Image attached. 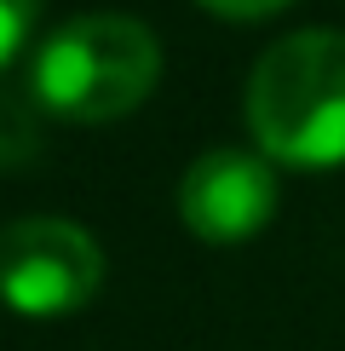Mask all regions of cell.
<instances>
[{"mask_svg": "<svg viewBox=\"0 0 345 351\" xmlns=\"http://www.w3.org/2000/svg\"><path fill=\"white\" fill-rule=\"evenodd\" d=\"M35 12H40V0H0V69H6L12 58H18V47L29 40Z\"/></svg>", "mask_w": 345, "mask_h": 351, "instance_id": "cell-6", "label": "cell"}, {"mask_svg": "<svg viewBox=\"0 0 345 351\" xmlns=\"http://www.w3.org/2000/svg\"><path fill=\"white\" fill-rule=\"evenodd\" d=\"M40 150V98L35 86H0V167Z\"/></svg>", "mask_w": 345, "mask_h": 351, "instance_id": "cell-5", "label": "cell"}, {"mask_svg": "<svg viewBox=\"0 0 345 351\" xmlns=\"http://www.w3.org/2000/svg\"><path fill=\"white\" fill-rule=\"evenodd\" d=\"M104 282V254L75 219H18L0 230V300L23 317L81 311Z\"/></svg>", "mask_w": 345, "mask_h": 351, "instance_id": "cell-3", "label": "cell"}, {"mask_svg": "<svg viewBox=\"0 0 345 351\" xmlns=\"http://www.w3.org/2000/svg\"><path fill=\"white\" fill-rule=\"evenodd\" d=\"M162 75V40L127 12H86L47 35L29 64L40 110L64 121H115L138 110Z\"/></svg>", "mask_w": 345, "mask_h": 351, "instance_id": "cell-2", "label": "cell"}, {"mask_svg": "<svg viewBox=\"0 0 345 351\" xmlns=\"http://www.w3.org/2000/svg\"><path fill=\"white\" fill-rule=\"evenodd\" d=\"M207 12H219V18H270V12H282L288 0H201Z\"/></svg>", "mask_w": 345, "mask_h": 351, "instance_id": "cell-7", "label": "cell"}, {"mask_svg": "<svg viewBox=\"0 0 345 351\" xmlns=\"http://www.w3.org/2000/svg\"><path fill=\"white\" fill-rule=\"evenodd\" d=\"M248 127L277 162H345V29H294L259 52L248 75Z\"/></svg>", "mask_w": 345, "mask_h": 351, "instance_id": "cell-1", "label": "cell"}, {"mask_svg": "<svg viewBox=\"0 0 345 351\" xmlns=\"http://www.w3.org/2000/svg\"><path fill=\"white\" fill-rule=\"evenodd\" d=\"M179 213H184V230L201 242H248L277 213V173L265 156L207 150L184 167Z\"/></svg>", "mask_w": 345, "mask_h": 351, "instance_id": "cell-4", "label": "cell"}]
</instances>
